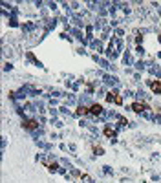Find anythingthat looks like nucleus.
I'll list each match as a JSON object with an SVG mask.
<instances>
[{
  "mask_svg": "<svg viewBox=\"0 0 161 183\" xmlns=\"http://www.w3.org/2000/svg\"><path fill=\"white\" fill-rule=\"evenodd\" d=\"M77 114H79V115H86V114H90V108H86V106H79V108H77Z\"/></svg>",
  "mask_w": 161,
  "mask_h": 183,
  "instance_id": "obj_7",
  "label": "nucleus"
},
{
  "mask_svg": "<svg viewBox=\"0 0 161 183\" xmlns=\"http://www.w3.org/2000/svg\"><path fill=\"white\" fill-rule=\"evenodd\" d=\"M147 108H148V106H147L145 103H137V101L132 103V110H134V112H143V110H147Z\"/></svg>",
  "mask_w": 161,
  "mask_h": 183,
  "instance_id": "obj_3",
  "label": "nucleus"
},
{
  "mask_svg": "<svg viewBox=\"0 0 161 183\" xmlns=\"http://www.w3.org/2000/svg\"><path fill=\"white\" fill-rule=\"evenodd\" d=\"M104 136H106V137H115V130L110 128V126H106V128H104Z\"/></svg>",
  "mask_w": 161,
  "mask_h": 183,
  "instance_id": "obj_6",
  "label": "nucleus"
},
{
  "mask_svg": "<svg viewBox=\"0 0 161 183\" xmlns=\"http://www.w3.org/2000/svg\"><path fill=\"white\" fill-rule=\"evenodd\" d=\"M37 125H38V123H37L35 119H29V121H26V123H24V126H26V128H31V130H33V128H37Z\"/></svg>",
  "mask_w": 161,
  "mask_h": 183,
  "instance_id": "obj_5",
  "label": "nucleus"
},
{
  "mask_svg": "<svg viewBox=\"0 0 161 183\" xmlns=\"http://www.w3.org/2000/svg\"><path fill=\"white\" fill-rule=\"evenodd\" d=\"M101 112H103V106H101V104H92V106H90V114L99 115Z\"/></svg>",
  "mask_w": 161,
  "mask_h": 183,
  "instance_id": "obj_4",
  "label": "nucleus"
},
{
  "mask_svg": "<svg viewBox=\"0 0 161 183\" xmlns=\"http://www.w3.org/2000/svg\"><path fill=\"white\" fill-rule=\"evenodd\" d=\"M148 86H150V90H152V92L161 93V81H150V82H148Z\"/></svg>",
  "mask_w": 161,
  "mask_h": 183,
  "instance_id": "obj_2",
  "label": "nucleus"
},
{
  "mask_svg": "<svg viewBox=\"0 0 161 183\" xmlns=\"http://www.w3.org/2000/svg\"><path fill=\"white\" fill-rule=\"evenodd\" d=\"M106 101L108 103H115V104H123V97L117 92H108L106 93Z\"/></svg>",
  "mask_w": 161,
  "mask_h": 183,
  "instance_id": "obj_1",
  "label": "nucleus"
}]
</instances>
